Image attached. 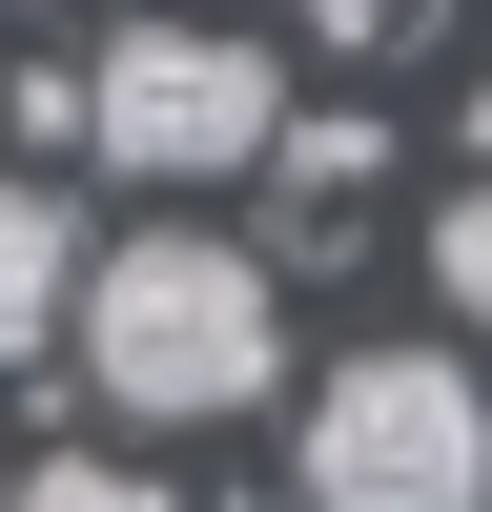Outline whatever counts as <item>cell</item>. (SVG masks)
Returning <instances> with one entry per match:
<instances>
[{
    "label": "cell",
    "mask_w": 492,
    "mask_h": 512,
    "mask_svg": "<svg viewBox=\"0 0 492 512\" xmlns=\"http://www.w3.org/2000/svg\"><path fill=\"white\" fill-rule=\"evenodd\" d=\"M21 512H185V492H164V472H123V451H41Z\"/></svg>",
    "instance_id": "7"
},
{
    "label": "cell",
    "mask_w": 492,
    "mask_h": 512,
    "mask_svg": "<svg viewBox=\"0 0 492 512\" xmlns=\"http://www.w3.org/2000/svg\"><path fill=\"white\" fill-rule=\"evenodd\" d=\"M431 287H451V328H472V349H492V164H472V185H451V226H431Z\"/></svg>",
    "instance_id": "6"
},
{
    "label": "cell",
    "mask_w": 492,
    "mask_h": 512,
    "mask_svg": "<svg viewBox=\"0 0 492 512\" xmlns=\"http://www.w3.org/2000/svg\"><path fill=\"white\" fill-rule=\"evenodd\" d=\"M82 410L123 431H226V410L287 390V308H267V246H205V226H144V246H82Z\"/></svg>",
    "instance_id": "1"
},
{
    "label": "cell",
    "mask_w": 492,
    "mask_h": 512,
    "mask_svg": "<svg viewBox=\"0 0 492 512\" xmlns=\"http://www.w3.org/2000/svg\"><path fill=\"white\" fill-rule=\"evenodd\" d=\"M308 512H492V390L472 349H328L308 431H287Z\"/></svg>",
    "instance_id": "2"
},
{
    "label": "cell",
    "mask_w": 492,
    "mask_h": 512,
    "mask_svg": "<svg viewBox=\"0 0 492 512\" xmlns=\"http://www.w3.org/2000/svg\"><path fill=\"white\" fill-rule=\"evenodd\" d=\"M82 308V205L62 185H0V369H41Z\"/></svg>",
    "instance_id": "4"
},
{
    "label": "cell",
    "mask_w": 492,
    "mask_h": 512,
    "mask_svg": "<svg viewBox=\"0 0 492 512\" xmlns=\"http://www.w3.org/2000/svg\"><path fill=\"white\" fill-rule=\"evenodd\" d=\"M267 123H287V82H267V41H226V21H123L103 62H82V144H103L123 185H226V164H267Z\"/></svg>",
    "instance_id": "3"
},
{
    "label": "cell",
    "mask_w": 492,
    "mask_h": 512,
    "mask_svg": "<svg viewBox=\"0 0 492 512\" xmlns=\"http://www.w3.org/2000/svg\"><path fill=\"white\" fill-rule=\"evenodd\" d=\"M287 21H308V41H390L410 0H287Z\"/></svg>",
    "instance_id": "8"
},
{
    "label": "cell",
    "mask_w": 492,
    "mask_h": 512,
    "mask_svg": "<svg viewBox=\"0 0 492 512\" xmlns=\"http://www.w3.org/2000/svg\"><path fill=\"white\" fill-rule=\"evenodd\" d=\"M472 164H492V62H472Z\"/></svg>",
    "instance_id": "9"
},
{
    "label": "cell",
    "mask_w": 492,
    "mask_h": 512,
    "mask_svg": "<svg viewBox=\"0 0 492 512\" xmlns=\"http://www.w3.org/2000/svg\"><path fill=\"white\" fill-rule=\"evenodd\" d=\"M267 164H287V205H349V185H369V164H390V144H369V123L328 103V123H267Z\"/></svg>",
    "instance_id": "5"
}]
</instances>
